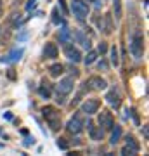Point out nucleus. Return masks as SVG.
Instances as JSON below:
<instances>
[{"label":"nucleus","mask_w":149,"mask_h":156,"mask_svg":"<svg viewBox=\"0 0 149 156\" xmlns=\"http://www.w3.org/2000/svg\"><path fill=\"white\" fill-rule=\"evenodd\" d=\"M42 113H44V118L47 120V123H49V127L52 130H59L61 128V118H59V113H57V109L54 106H45L42 109Z\"/></svg>","instance_id":"nucleus-1"},{"label":"nucleus","mask_w":149,"mask_h":156,"mask_svg":"<svg viewBox=\"0 0 149 156\" xmlns=\"http://www.w3.org/2000/svg\"><path fill=\"white\" fill-rule=\"evenodd\" d=\"M130 52L135 59H140L144 54V37L140 31H133L132 40H130Z\"/></svg>","instance_id":"nucleus-2"},{"label":"nucleus","mask_w":149,"mask_h":156,"mask_svg":"<svg viewBox=\"0 0 149 156\" xmlns=\"http://www.w3.org/2000/svg\"><path fill=\"white\" fill-rule=\"evenodd\" d=\"M71 12L73 16H76L78 19H85L90 12V7L85 0H73L71 2Z\"/></svg>","instance_id":"nucleus-3"},{"label":"nucleus","mask_w":149,"mask_h":156,"mask_svg":"<svg viewBox=\"0 0 149 156\" xmlns=\"http://www.w3.org/2000/svg\"><path fill=\"white\" fill-rule=\"evenodd\" d=\"M73 87H75V82H73V78L71 76H66V78H62L61 82L57 83V95H61V101H64L62 97L64 95H68L69 92L73 90Z\"/></svg>","instance_id":"nucleus-4"},{"label":"nucleus","mask_w":149,"mask_h":156,"mask_svg":"<svg viewBox=\"0 0 149 156\" xmlns=\"http://www.w3.org/2000/svg\"><path fill=\"white\" fill-rule=\"evenodd\" d=\"M99 106H101L99 99H87L82 104V111L85 115H95V113L99 111Z\"/></svg>","instance_id":"nucleus-5"},{"label":"nucleus","mask_w":149,"mask_h":156,"mask_svg":"<svg viewBox=\"0 0 149 156\" xmlns=\"http://www.w3.org/2000/svg\"><path fill=\"white\" fill-rule=\"evenodd\" d=\"M99 125L104 130H111V128L115 127V120H113V116H111L109 111H101L99 115Z\"/></svg>","instance_id":"nucleus-6"},{"label":"nucleus","mask_w":149,"mask_h":156,"mask_svg":"<svg viewBox=\"0 0 149 156\" xmlns=\"http://www.w3.org/2000/svg\"><path fill=\"white\" fill-rule=\"evenodd\" d=\"M66 127H68V130H69L71 134H80V132L83 130V122H82V118L76 115V116L73 118V120H69V122H68Z\"/></svg>","instance_id":"nucleus-7"},{"label":"nucleus","mask_w":149,"mask_h":156,"mask_svg":"<svg viewBox=\"0 0 149 156\" xmlns=\"http://www.w3.org/2000/svg\"><path fill=\"white\" fill-rule=\"evenodd\" d=\"M64 52H66V56H68V59H69V61H73V62L82 61V54H80V50L75 49L73 45H66Z\"/></svg>","instance_id":"nucleus-8"},{"label":"nucleus","mask_w":149,"mask_h":156,"mask_svg":"<svg viewBox=\"0 0 149 156\" xmlns=\"http://www.w3.org/2000/svg\"><path fill=\"white\" fill-rule=\"evenodd\" d=\"M87 83L92 85V89H95V90H104L106 87H108L106 80H104V78H101V76H92Z\"/></svg>","instance_id":"nucleus-9"},{"label":"nucleus","mask_w":149,"mask_h":156,"mask_svg":"<svg viewBox=\"0 0 149 156\" xmlns=\"http://www.w3.org/2000/svg\"><path fill=\"white\" fill-rule=\"evenodd\" d=\"M44 57L45 59H55L57 57V47H55V44H45L44 47Z\"/></svg>","instance_id":"nucleus-10"},{"label":"nucleus","mask_w":149,"mask_h":156,"mask_svg":"<svg viewBox=\"0 0 149 156\" xmlns=\"http://www.w3.org/2000/svg\"><path fill=\"white\" fill-rule=\"evenodd\" d=\"M106 101L109 102L113 108H120V104H122V101H120V94L116 92V90H111V92H108V95H106Z\"/></svg>","instance_id":"nucleus-11"},{"label":"nucleus","mask_w":149,"mask_h":156,"mask_svg":"<svg viewBox=\"0 0 149 156\" xmlns=\"http://www.w3.org/2000/svg\"><path fill=\"white\" fill-rule=\"evenodd\" d=\"M88 127V132H90V137L94 140H101L102 137H104V128H99V130H95L94 127H92V123H87Z\"/></svg>","instance_id":"nucleus-12"},{"label":"nucleus","mask_w":149,"mask_h":156,"mask_svg":"<svg viewBox=\"0 0 149 156\" xmlns=\"http://www.w3.org/2000/svg\"><path fill=\"white\" fill-rule=\"evenodd\" d=\"M75 38H76L78 42H80V44H82V45H83V47H85L87 50H90V40H88L87 37L83 35V31H82V30H76V31H75Z\"/></svg>","instance_id":"nucleus-13"},{"label":"nucleus","mask_w":149,"mask_h":156,"mask_svg":"<svg viewBox=\"0 0 149 156\" xmlns=\"http://www.w3.org/2000/svg\"><path fill=\"white\" fill-rule=\"evenodd\" d=\"M71 38H73V33L69 31V28L62 26V28L59 30V42H62V44H68Z\"/></svg>","instance_id":"nucleus-14"},{"label":"nucleus","mask_w":149,"mask_h":156,"mask_svg":"<svg viewBox=\"0 0 149 156\" xmlns=\"http://www.w3.org/2000/svg\"><path fill=\"white\" fill-rule=\"evenodd\" d=\"M111 130H113V134H111V139H109V142H111L113 146H115L116 142L120 140V137H122V127H118V125H115V127L111 128Z\"/></svg>","instance_id":"nucleus-15"},{"label":"nucleus","mask_w":149,"mask_h":156,"mask_svg":"<svg viewBox=\"0 0 149 156\" xmlns=\"http://www.w3.org/2000/svg\"><path fill=\"white\" fill-rule=\"evenodd\" d=\"M23 52H24L23 49H14L11 54L7 56V59H9V61H19V59H21V56H23Z\"/></svg>","instance_id":"nucleus-16"},{"label":"nucleus","mask_w":149,"mask_h":156,"mask_svg":"<svg viewBox=\"0 0 149 156\" xmlns=\"http://www.w3.org/2000/svg\"><path fill=\"white\" fill-rule=\"evenodd\" d=\"M62 69H64V66L62 64H52V66L49 68V71H50V75L52 76H59L62 73Z\"/></svg>","instance_id":"nucleus-17"},{"label":"nucleus","mask_w":149,"mask_h":156,"mask_svg":"<svg viewBox=\"0 0 149 156\" xmlns=\"http://www.w3.org/2000/svg\"><path fill=\"white\" fill-rule=\"evenodd\" d=\"M113 9H115V17L120 19L122 17V2L120 0H113Z\"/></svg>","instance_id":"nucleus-18"},{"label":"nucleus","mask_w":149,"mask_h":156,"mask_svg":"<svg viewBox=\"0 0 149 156\" xmlns=\"http://www.w3.org/2000/svg\"><path fill=\"white\" fill-rule=\"evenodd\" d=\"M127 147H130V149L135 151V153L139 151V144L135 142V139H133L132 135H128V137H127Z\"/></svg>","instance_id":"nucleus-19"},{"label":"nucleus","mask_w":149,"mask_h":156,"mask_svg":"<svg viewBox=\"0 0 149 156\" xmlns=\"http://www.w3.org/2000/svg\"><path fill=\"white\" fill-rule=\"evenodd\" d=\"M95 59H97V52H95V50H90L87 54V57H85V64H92Z\"/></svg>","instance_id":"nucleus-20"},{"label":"nucleus","mask_w":149,"mask_h":156,"mask_svg":"<svg viewBox=\"0 0 149 156\" xmlns=\"http://www.w3.org/2000/svg\"><path fill=\"white\" fill-rule=\"evenodd\" d=\"M52 21L55 23V24H59V23L62 21V17H61V12H59V9L55 7L54 11H52Z\"/></svg>","instance_id":"nucleus-21"},{"label":"nucleus","mask_w":149,"mask_h":156,"mask_svg":"<svg viewBox=\"0 0 149 156\" xmlns=\"http://www.w3.org/2000/svg\"><path fill=\"white\" fill-rule=\"evenodd\" d=\"M40 95L45 97V99H49V97H50V89L47 87V83H44L42 87H40Z\"/></svg>","instance_id":"nucleus-22"},{"label":"nucleus","mask_w":149,"mask_h":156,"mask_svg":"<svg viewBox=\"0 0 149 156\" xmlns=\"http://www.w3.org/2000/svg\"><path fill=\"white\" fill-rule=\"evenodd\" d=\"M111 62L115 66H118V50H116V47H111Z\"/></svg>","instance_id":"nucleus-23"},{"label":"nucleus","mask_w":149,"mask_h":156,"mask_svg":"<svg viewBox=\"0 0 149 156\" xmlns=\"http://www.w3.org/2000/svg\"><path fill=\"white\" fill-rule=\"evenodd\" d=\"M104 31H106V33H111V31H113V24H111V16H109V14L106 16V26H104Z\"/></svg>","instance_id":"nucleus-24"},{"label":"nucleus","mask_w":149,"mask_h":156,"mask_svg":"<svg viewBox=\"0 0 149 156\" xmlns=\"http://www.w3.org/2000/svg\"><path fill=\"white\" fill-rule=\"evenodd\" d=\"M57 147H61V149H68L69 146H68L66 139H57Z\"/></svg>","instance_id":"nucleus-25"},{"label":"nucleus","mask_w":149,"mask_h":156,"mask_svg":"<svg viewBox=\"0 0 149 156\" xmlns=\"http://www.w3.org/2000/svg\"><path fill=\"white\" fill-rule=\"evenodd\" d=\"M122 154H137V153H135V151H132L130 147H127V146H125V147L122 149Z\"/></svg>","instance_id":"nucleus-26"},{"label":"nucleus","mask_w":149,"mask_h":156,"mask_svg":"<svg viewBox=\"0 0 149 156\" xmlns=\"http://www.w3.org/2000/svg\"><path fill=\"white\" fill-rule=\"evenodd\" d=\"M35 5H37V0H28V4H26V9H28V11H31V9H33Z\"/></svg>","instance_id":"nucleus-27"},{"label":"nucleus","mask_w":149,"mask_h":156,"mask_svg":"<svg viewBox=\"0 0 149 156\" xmlns=\"http://www.w3.org/2000/svg\"><path fill=\"white\" fill-rule=\"evenodd\" d=\"M97 50H99L101 54H104L106 50H108V45H106L104 42H101V44H99V49H97Z\"/></svg>","instance_id":"nucleus-28"},{"label":"nucleus","mask_w":149,"mask_h":156,"mask_svg":"<svg viewBox=\"0 0 149 156\" xmlns=\"http://www.w3.org/2000/svg\"><path fill=\"white\" fill-rule=\"evenodd\" d=\"M0 38H9V30H5V31H2V28H0Z\"/></svg>","instance_id":"nucleus-29"},{"label":"nucleus","mask_w":149,"mask_h":156,"mask_svg":"<svg viewBox=\"0 0 149 156\" xmlns=\"http://www.w3.org/2000/svg\"><path fill=\"white\" fill-rule=\"evenodd\" d=\"M24 144H26V146H30V144H35V139H33V137H28V139L24 140Z\"/></svg>","instance_id":"nucleus-30"},{"label":"nucleus","mask_w":149,"mask_h":156,"mask_svg":"<svg viewBox=\"0 0 149 156\" xmlns=\"http://www.w3.org/2000/svg\"><path fill=\"white\" fill-rule=\"evenodd\" d=\"M0 14H2V7H0Z\"/></svg>","instance_id":"nucleus-31"}]
</instances>
